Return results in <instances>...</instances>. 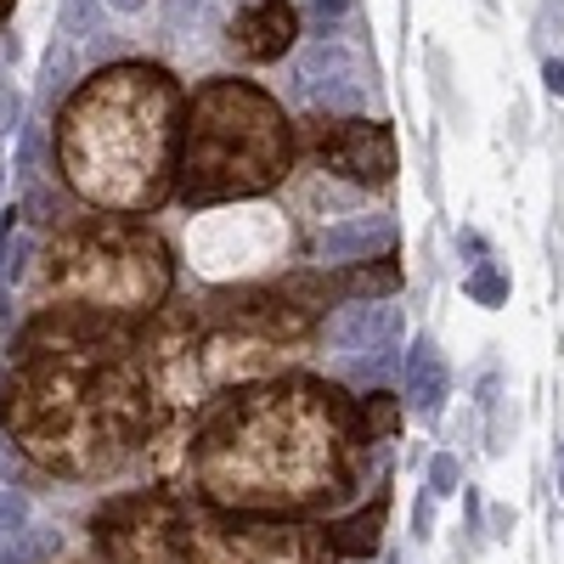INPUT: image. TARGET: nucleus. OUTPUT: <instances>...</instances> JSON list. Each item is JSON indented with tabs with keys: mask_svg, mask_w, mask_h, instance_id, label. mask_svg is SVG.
I'll use <instances>...</instances> for the list:
<instances>
[{
	"mask_svg": "<svg viewBox=\"0 0 564 564\" xmlns=\"http://www.w3.org/2000/svg\"><path fill=\"white\" fill-rule=\"evenodd\" d=\"M181 475L209 508L305 520L361 486L367 430L339 384L276 372L198 406Z\"/></svg>",
	"mask_w": 564,
	"mask_h": 564,
	"instance_id": "1",
	"label": "nucleus"
},
{
	"mask_svg": "<svg viewBox=\"0 0 564 564\" xmlns=\"http://www.w3.org/2000/svg\"><path fill=\"white\" fill-rule=\"evenodd\" d=\"M159 395L124 322L40 305L0 384V430L52 480H102L159 435Z\"/></svg>",
	"mask_w": 564,
	"mask_h": 564,
	"instance_id": "2",
	"label": "nucleus"
},
{
	"mask_svg": "<svg viewBox=\"0 0 564 564\" xmlns=\"http://www.w3.org/2000/svg\"><path fill=\"white\" fill-rule=\"evenodd\" d=\"M322 339V300L300 282H226L204 305H164L148 316L135 356L159 406L198 412L204 401L289 372Z\"/></svg>",
	"mask_w": 564,
	"mask_h": 564,
	"instance_id": "3",
	"label": "nucleus"
},
{
	"mask_svg": "<svg viewBox=\"0 0 564 564\" xmlns=\"http://www.w3.org/2000/svg\"><path fill=\"white\" fill-rule=\"evenodd\" d=\"M186 90L159 63H108L63 102L52 153L63 186L102 215H153L175 198Z\"/></svg>",
	"mask_w": 564,
	"mask_h": 564,
	"instance_id": "4",
	"label": "nucleus"
},
{
	"mask_svg": "<svg viewBox=\"0 0 564 564\" xmlns=\"http://www.w3.org/2000/svg\"><path fill=\"white\" fill-rule=\"evenodd\" d=\"M300 135L271 90L254 79H204L186 102L181 130V164H175V198L186 209L265 198L294 175Z\"/></svg>",
	"mask_w": 564,
	"mask_h": 564,
	"instance_id": "5",
	"label": "nucleus"
},
{
	"mask_svg": "<svg viewBox=\"0 0 564 564\" xmlns=\"http://www.w3.org/2000/svg\"><path fill=\"white\" fill-rule=\"evenodd\" d=\"M40 305H68L108 322H148L175 294V254L153 226L130 215H90L57 226L34 260Z\"/></svg>",
	"mask_w": 564,
	"mask_h": 564,
	"instance_id": "6",
	"label": "nucleus"
},
{
	"mask_svg": "<svg viewBox=\"0 0 564 564\" xmlns=\"http://www.w3.org/2000/svg\"><path fill=\"white\" fill-rule=\"evenodd\" d=\"M300 254L294 215H282L276 204L238 198V204H209L186 226V265L209 282H260L282 271Z\"/></svg>",
	"mask_w": 564,
	"mask_h": 564,
	"instance_id": "7",
	"label": "nucleus"
},
{
	"mask_svg": "<svg viewBox=\"0 0 564 564\" xmlns=\"http://www.w3.org/2000/svg\"><path fill=\"white\" fill-rule=\"evenodd\" d=\"M322 525L186 502V564H334Z\"/></svg>",
	"mask_w": 564,
	"mask_h": 564,
	"instance_id": "8",
	"label": "nucleus"
},
{
	"mask_svg": "<svg viewBox=\"0 0 564 564\" xmlns=\"http://www.w3.org/2000/svg\"><path fill=\"white\" fill-rule=\"evenodd\" d=\"M102 564H186V497L164 486L119 491L90 513Z\"/></svg>",
	"mask_w": 564,
	"mask_h": 564,
	"instance_id": "9",
	"label": "nucleus"
},
{
	"mask_svg": "<svg viewBox=\"0 0 564 564\" xmlns=\"http://www.w3.org/2000/svg\"><path fill=\"white\" fill-rule=\"evenodd\" d=\"M305 153L316 170L361 186V193H384L395 181V135L384 124H372L367 113H311Z\"/></svg>",
	"mask_w": 564,
	"mask_h": 564,
	"instance_id": "10",
	"label": "nucleus"
},
{
	"mask_svg": "<svg viewBox=\"0 0 564 564\" xmlns=\"http://www.w3.org/2000/svg\"><path fill=\"white\" fill-rule=\"evenodd\" d=\"M294 74H300V90L311 97L316 113H356L361 108V57L350 45L316 34L311 45H300Z\"/></svg>",
	"mask_w": 564,
	"mask_h": 564,
	"instance_id": "11",
	"label": "nucleus"
},
{
	"mask_svg": "<svg viewBox=\"0 0 564 564\" xmlns=\"http://www.w3.org/2000/svg\"><path fill=\"white\" fill-rule=\"evenodd\" d=\"M226 45H231V57L238 63H282L300 45V12H294V0H243L238 12H231L226 23Z\"/></svg>",
	"mask_w": 564,
	"mask_h": 564,
	"instance_id": "12",
	"label": "nucleus"
},
{
	"mask_svg": "<svg viewBox=\"0 0 564 564\" xmlns=\"http://www.w3.org/2000/svg\"><path fill=\"white\" fill-rule=\"evenodd\" d=\"M395 249V220L390 215H345L334 226H322L305 238V254L316 265H350V260H372Z\"/></svg>",
	"mask_w": 564,
	"mask_h": 564,
	"instance_id": "13",
	"label": "nucleus"
},
{
	"mask_svg": "<svg viewBox=\"0 0 564 564\" xmlns=\"http://www.w3.org/2000/svg\"><path fill=\"white\" fill-rule=\"evenodd\" d=\"M322 339L345 350V356H367V350H384L401 339V311L384 300H350L334 316H322Z\"/></svg>",
	"mask_w": 564,
	"mask_h": 564,
	"instance_id": "14",
	"label": "nucleus"
},
{
	"mask_svg": "<svg viewBox=\"0 0 564 564\" xmlns=\"http://www.w3.org/2000/svg\"><path fill=\"white\" fill-rule=\"evenodd\" d=\"M311 289L322 305H334V300H390L401 289V265L384 254V260H350L345 271L339 265H327V271H311Z\"/></svg>",
	"mask_w": 564,
	"mask_h": 564,
	"instance_id": "15",
	"label": "nucleus"
},
{
	"mask_svg": "<svg viewBox=\"0 0 564 564\" xmlns=\"http://www.w3.org/2000/svg\"><path fill=\"white\" fill-rule=\"evenodd\" d=\"M452 395V372H446V356L435 339H417L406 350V406L423 412V417H435Z\"/></svg>",
	"mask_w": 564,
	"mask_h": 564,
	"instance_id": "16",
	"label": "nucleus"
},
{
	"mask_svg": "<svg viewBox=\"0 0 564 564\" xmlns=\"http://www.w3.org/2000/svg\"><path fill=\"white\" fill-rule=\"evenodd\" d=\"M384 513H390V497L379 491L372 502H361L350 520H334V525H322L327 531V547H334L339 558H372L384 542Z\"/></svg>",
	"mask_w": 564,
	"mask_h": 564,
	"instance_id": "17",
	"label": "nucleus"
},
{
	"mask_svg": "<svg viewBox=\"0 0 564 564\" xmlns=\"http://www.w3.org/2000/svg\"><path fill=\"white\" fill-rule=\"evenodd\" d=\"M356 412H361V430H367V441H395V435H401V406H395L384 390L361 395V401H356Z\"/></svg>",
	"mask_w": 564,
	"mask_h": 564,
	"instance_id": "18",
	"label": "nucleus"
},
{
	"mask_svg": "<svg viewBox=\"0 0 564 564\" xmlns=\"http://www.w3.org/2000/svg\"><path fill=\"white\" fill-rule=\"evenodd\" d=\"M23 536H29V497L18 491V480H0V547Z\"/></svg>",
	"mask_w": 564,
	"mask_h": 564,
	"instance_id": "19",
	"label": "nucleus"
},
{
	"mask_svg": "<svg viewBox=\"0 0 564 564\" xmlns=\"http://www.w3.org/2000/svg\"><path fill=\"white\" fill-rule=\"evenodd\" d=\"M463 289H468V300H475V305H508V271L491 265V260H480L475 271L463 276Z\"/></svg>",
	"mask_w": 564,
	"mask_h": 564,
	"instance_id": "20",
	"label": "nucleus"
},
{
	"mask_svg": "<svg viewBox=\"0 0 564 564\" xmlns=\"http://www.w3.org/2000/svg\"><path fill=\"white\" fill-rule=\"evenodd\" d=\"M97 23H102V0H63V34L68 40L97 34Z\"/></svg>",
	"mask_w": 564,
	"mask_h": 564,
	"instance_id": "21",
	"label": "nucleus"
},
{
	"mask_svg": "<svg viewBox=\"0 0 564 564\" xmlns=\"http://www.w3.org/2000/svg\"><path fill=\"white\" fill-rule=\"evenodd\" d=\"M457 480H463L457 457H452V452H441V457L430 463V491H435V497H452V491H457Z\"/></svg>",
	"mask_w": 564,
	"mask_h": 564,
	"instance_id": "22",
	"label": "nucleus"
},
{
	"mask_svg": "<svg viewBox=\"0 0 564 564\" xmlns=\"http://www.w3.org/2000/svg\"><path fill=\"white\" fill-rule=\"evenodd\" d=\"M198 7H204V0H164V29H170V34H181V29H186V18H198Z\"/></svg>",
	"mask_w": 564,
	"mask_h": 564,
	"instance_id": "23",
	"label": "nucleus"
},
{
	"mask_svg": "<svg viewBox=\"0 0 564 564\" xmlns=\"http://www.w3.org/2000/svg\"><path fill=\"white\" fill-rule=\"evenodd\" d=\"M345 7H350V0H311V23H316V29L339 23V18H345Z\"/></svg>",
	"mask_w": 564,
	"mask_h": 564,
	"instance_id": "24",
	"label": "nucleus"
},
{
	"mask_svg": "<svg viewBox=\"0 0 564 564\" xmlns=\"http://www.w3.org/2000/svg\"><path fill=\"white\" fill-rule=\"evenodd\" d=\"M18 124V90L7 85V79H0V135H7Z\"/></svg>",
	"mask_w": 564,
	"mask_h": 564,
	"instance_id": "25",
	"label": "nucleus"
},
{
	"mask_svg": "<svg viewBox=\"0 0 564 564\" xmlns=\"http://www.w3.org/2000/svg\"><path fill=\"white\" fill-rule=\"evenodd\" d=\"M542 79H547L553 97H564V63H547V68H542Z\"/></svg>",
	"mask_w": 564,
	"mask_h": 564,
	"instance_id": "26",
	"label": "nucleus"
},
{
	"mask_svg": "<svg viewBox=\"0 0 564 564\" xmlns=\"http://www.w3.org/2000/svg\"><path fill=\"white\" fill-rule=\"evenodd\" d=\"M0 564H29V553L12 542V547H0Z\"/></svg>",
	"mask_w": 564,
	"mask_h": 564,
	"instance_id": "27",
	"label": "nucleus"
},
{
	"mask_svg": "<svg viewBox=\"0 0 564 564\" xmlns=\"http://www.w3.org/2000/svg\"><path fill=\"white\" fill-rule=\"evenodd\" d=\"M108 7H113V12H141L148 0H108Z\"/></svg>",
	"mask_w": 564,
	"mask_h": 564,
	"instance_id": "28",
	"label": "nucleus"
},
{
	"mask_svg": "<svg viewBox=\"0 0 564 564\" xmlns=\"http://www.w3.org/2000/svg\"><path fill=\"white\" fill-rule=\"evenodd\" d=\"M558 491H564V446H558Z\"/></svg>",
	"mask_w": 564,
	"mask_h": 564,
	"instance_id": "29",
	"label": "nucleus"
},
{
	"mask_svg": "<svg viewBox=\"0 0 564 564\" xmlns=\"http://www.w3.org/2000/svg\"><path fill=\"white\" fill-rule=\"evenodd\" d=\"M7 12H12V0H0V18H7Z\"/></svg>",
	"mask_w": 564,
	"mask_h": 564,
	"instance_id": "30",
	"label": "nucleus"
}]
</instances>
